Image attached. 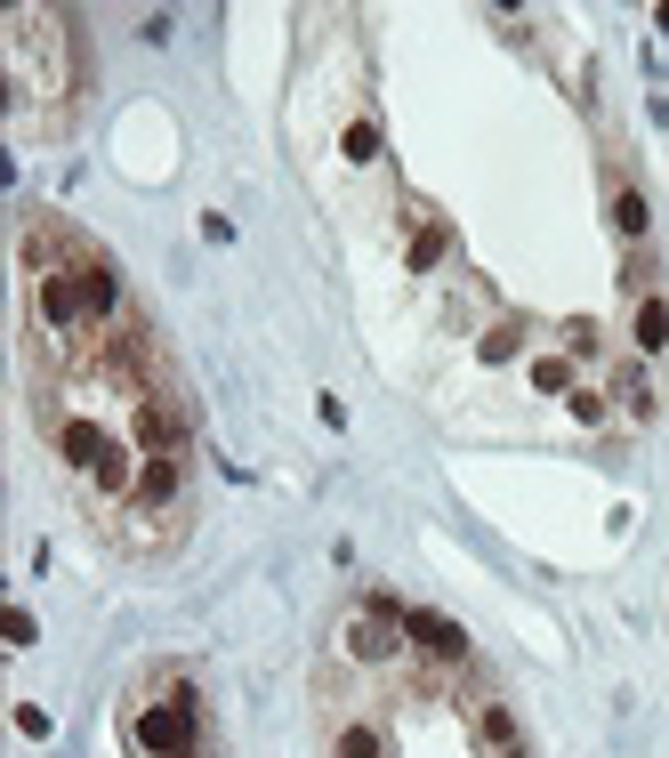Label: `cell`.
Listing matches in <instances>:
<instances>
[{
  "mask_svg": "<svg viewBox=\"0 0 669 758\" xmlns=\"http://www.w3.org/2000/svg\"><path fill=\"white\" fill-rule=\"evenodd\" d=\"M81 89H89L81 16H65V9H16L9 16V81H0L9 113L25 121L33 137H57V130H73Z\"/></svg>",
  "mask_w": 669,
  "mask_h": 758,
  "instance_id": "cell-1",
  "label": "cell"
},
{
  "mask_svg": "<svg viewBox=\"0 0 669 758\" xmlns=\"http://www.w3.org/2000/svg\"><path fill=\"white\" fill-rule=\"evenodd\" d=\"M130 750L137 758H202V686L186 670H154L130 702Z\"/></svg>",
  "mask_w": 669,
  "mask_h": 758,
  "instance_id": "cell-2",
  "label": "cell"
},
{
  "mask_svg": "<svg viewBox=\"0 0 669 758\" xmlns=\"http://www.w3.org/2000/svg\"><path fill=\"white\" fill-rule=\"evenodd\" d=\"M403 646H412V638H403V605L379 598V589L348 613V622H339V653H348V662H363V670H388Z\"/></svg>",
  "mask_w": 669,
  "mask_h": 758,
  "instance_id": "cell-3",
  "label": "cell"
},
{
  "mask_svg": "<svg viewBox=\"0 0 669 758\" xmlns=\"http://www.w3.org/2000/svg\"><path fill=\"white\" fill-rule=\"evenodd\" d=\"M40 436H49V460L73 468V477H97V460L113 453V436L89 412H57V404H40Z\"/></svg>",
  "mask_w": 669,
  "mask_h": 758,
  "instance_id": "cell-4",
  "label": "cell"
},
{
  "mask_svg": "<svg viewBox=\"0 0 669 758\" xmlns=\"http://www.w3.org/2000/svg\"><path fill=\"white\" fill-rule=\"evenodd\" d=\"M403 638L419 646V662H428V670H460V662H469V629H460L452 613L412 605V613H403Z\"/></svg>",
  "mask_w": 669,
  "mask_h": 758,
  "instance_id": "cell-5",
  "label": "cell"
},
{
  "mask_svg": "<svg viewBox=\"0 0 669 758\" xmlns=\"http://www.w3.org/2000/svg\"><path fill=\"white\" fill-rule=\"evenodd\" d=\"M476 734H484V750H492V758H524V726H516V710L500 702V694H484V702H476Z\"/></svg>",
  "mask_w": 669,
  "mask_h": 758,
  "instance_id": "cell-6",
  "label": "cell"
},
{
  "mask_svg": "<svg viewBox=\"0 0 669 758\" xmlns=\"http://www.w3.org/2000/svg\"><path fill=\"white\" fill-rule=\"evenodd\" d=\"M331 758H388V726L379 719H331Z\"/></svg>",
  "mask_w": 669,
  "mask_h": 758,
  "instance_id": "cell-7",
  "label": "cell"
},
{
  "mask_svg": "<svg viewBox=\"0 0 669 758\" xmlns=\"http://www.w3.org/2000/svg\"><path fill=\"white\" fill-rule=\"evenodd\" d=\"M613 227L630 242H645V227H654V218H645V194L630 187V178H613Z\"/></svg>",
  "mask_w": 669,
  "mask_h": 758,
  "instance_id": "cell-8",
  "label": "cell"
},
{
  "mask_svg": "<svg viewBox=\"0 0 669 758\" xmlns=\"http://www.w3.org/2000/svg\"><path fill=\"white\" fill-rule=\"evenodd\" d=\"M637 347H669V306L661 299H637Z\"/></svg>",
  "mask_w": 669,
  "mask_h": 758,
  "instance_id": "cell-9",
  "label": "cell"
}]
</instances>
